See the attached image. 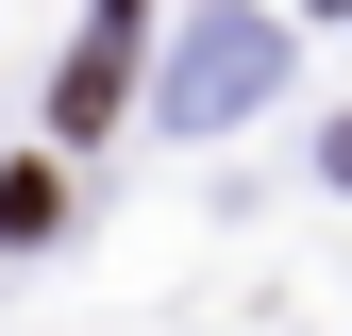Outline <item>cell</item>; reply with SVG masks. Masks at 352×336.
Segmentation results:
<instances>
[{
	"label": "cell",
	"mask_w": 352,
	"mask_h": 336,
	"mask_svg": "<svg viewBox=\"0 0 352 336\" xmlns=\"http://www.w3.org/2000/svg\"><path fill=\"white\" fill-rule=\"evenodd\" d=\"M135 34H151V0H101V34L67 51V84H51V135H67V151L118 135V101H135Z\"/></svg>",
	"instance_id": "1"
}]
</instances>
